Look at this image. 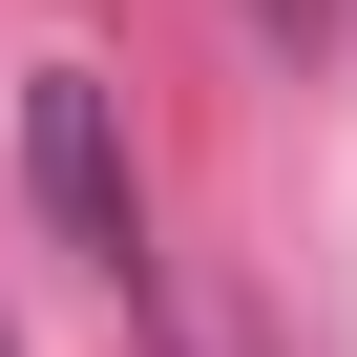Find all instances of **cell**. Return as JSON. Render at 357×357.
<instances>
[{
  "instance_id": "cell-1",
  "label": "cell",
  "mask_w": 357,
  "mask_h": 357,
  "mask_svg": "<svg viewBox=\"0 0 357 357\" xmlns=\"http://www.w3.org/2000/svg\"><path fill=\"white\" fill-rule=\"evenodd\" d=\"M22 190H43V231H63L105 294H147V190H126L105 63H22Z\"/></svg>"
}]
</instances>
